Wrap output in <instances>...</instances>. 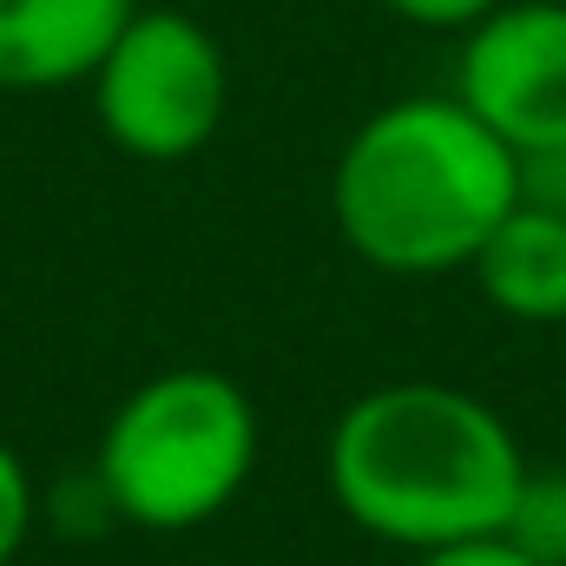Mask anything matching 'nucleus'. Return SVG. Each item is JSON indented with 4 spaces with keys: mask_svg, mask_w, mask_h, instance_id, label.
Here are the masks:
<instances>
[{
    "mask_svg": "<svg viewBox=\"0 0 566 566\" xmlns=\"http://www.w3.org/2000/svg\"><path fill=\"white\" fill-rule=\"evenodd\" d=\"M396 20H409V27H428V33H468V27H481L501 0H382Z\"/></svg>",
    "mask_w": 566,
    "mask_h": 566,
    "instance_id": "10",
    "label": "nucleus"
},
{
    "mask_svg": "<svg viewBox=\"0 0 566 566\" xmlns=\"http://www.w3.org/2000/svg\"><path fill=\"white\" fill-rule=\"evenodd\" d=\"M329 501L369 541L434 554L507 527L527 454L501 409L448 382H382L329 428Z\"/></svg>",
    "mask_w": 566,
    "mask_h": 566,
    "instance_id": "1",
    "label": "nucleus"
},
{
    "mask_svg": "<svg viewBox=\"0 0 566 566\" xmlns=\"http://www.w3.org/2000/svg\"><path fill=\"white\" fill-rule=\"evenodd\" d=\"M416 566H534L507 534H488V541H461V547H434L416 554Z\"/></svg>",
    "mask_w": 566,
    "mask_h": 566,
    "instance_id": "11",
    "label": "nucleus"
},
{
    "mask_svg": "<svg viewBox=\"0 0 566 566\" xmlns=\"http://www.w3.org/2000/svg\"><path fill=\"white\" fill-rule=\"evenodd\" d=\"M139 0H0V93L86 86Z\"/></svg>",
    "mask_w": 566,
    "mask_h": 566,
    "instance_id": "6",
    "label": "nucleus"
},
{
    "mask_svg": "<svg viewBox=\"0 0 566 566\" xmlns=\"http://www.w3.org/2000/svg\"><path fill=\"white\" fill-rule=\"evenodd\" d=\"M454 99L514 158L566 145V0H501L468 27Z\"/></svg>",
    "mask_w": 566,
    "mask_h": 566,
    "instance_id": "5",
    "label": "nucleus"
},
{
    "mask_svg": "<svg viewBox=\"0 0 566 566\" xmlns=\"http://www.w3.org/2000/svg\"><path fill=\"white\" fill-rule=\"evenodd\" d=\"M86 86L106 139L145 165L205 151L231 106L224 46L178 7H139Z\"/></svg>",
    "mask_w": 566,
    "mask_h": 566,
    "instance_id": "4",
    "label": "nucleus"
},
{
    "mask_svg": "<svg viewBox=\"0 0 566 566\" xmlns=\"http://www.w3.org/2000/svg\"><path fill=\"white\" fill-rule=\"evenodd\" d=\"M534 566H566V474H534L521 481V501L501 527Z\"/></svg>",
    "mask_w": 566,
    "mask_h": 566,
    "instance_id": "8",
    "label": "nucleus"
},
{
    "mask_svg": "<svg viewBox=\"0 0 566 566\" xmlns=\"http://www.w3.org/2000/svg\"><path fill=\"white\" fill-rule=\"evenodd\" d=\"M258 402L218 369H165L139 382L99 434V494L145 534L218 521L258 474Z\"/></svg>",
    "mask_w": 566,
    "mask_h": 566,
    "instance_id": "3",
    "label": "nucleus"
},
{
    "mask_svg": "<svg viewBox=\"0 0 566 566\" xmlns=\"http://www.w3.org/2000/svg\"><path fill=\"white\" fill-rule=\"evenodd\" d=\"M468 277L481 283V296L527 329H554L566 323V211L521 198L488 244L474 251Z\"/></svg>",
    "mask_w": 566,
    "mask_h": 566,
    "instance_id": "7",
    "label": "nucleus"
},
{
    "mask_svg": "<svg viewBox=\"0 0 566 566\" xmlns=\"http://www.w3.org/2000/svg\"><path fill=\"white\" fill-rule=\"evenodd\" d=\"M521 205V158L454 93L376 106L336 151V238L389 277L468 271L488 231Z\"/></svg>",
    "mask_w": 566,
    "mask_h": 566,
    "instance_id": "2",
    "label": "nucleus"
},
{
    "mask_svg": "<svg viewBox=\"0 0 566 566\" xmlns=\"http://www.w3.org/2000/svg\"><path fill=\"white\" fill-rule=\"evenodd\" d=\"M33 474H27V461L0 441V566H13V554L27 547V534H33Z\"/></svg>",
    "mask_w": 566,
    "mask_h": 566,
    "instance_id": "9",
    "label": "nucleus"
}]
</instances>
